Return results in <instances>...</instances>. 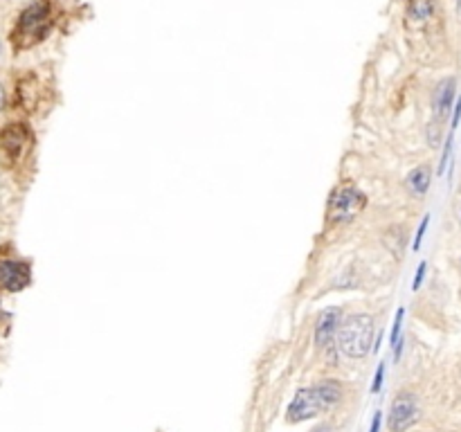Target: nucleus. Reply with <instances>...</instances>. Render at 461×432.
Instances as JSON below:
<instances>
[{
  "instance_id": "nucleus-5",
  "label": "nucleus",
  "mask_w": 461,
  "mask_h": 432,
  "mask_svg": "<svg viewBox=\"0 0 461 432\" xmlns=\"http://www.w3.org/2000/svg\"><path fill=\"white\" fill-rule=\"evenodd\" d=\"M345 313H347L345 307L331 304V307L322 309L318 320H315V329H313L315 347H318L322 353H329V360L331 362L336 360V353H340L338 347H336V336H338L340 325H342Z\"/></svg>"
},
{
  "instance_id": "nucleus-8",
  "label": "nucleus",
  "mask_w": 461,
  "mask_h": 432,
  "mask_svg": "<svg viewBox=\"0 0 461 432\" xmlns=\"http://www.w3.org/2000/svg\"><path fill=\"white\" fill-rule=\"evenodd\" d=\"M457 101V77L455 74H448V77L439 79L432 88L430 97V113L432 120L439 124H446L452 115V108H455Z\"/></svg>"
},
{
  "instance_id": "nucleus-10",
  "label": "nucleus",
  "mask_w": 461,
  "mask_h": 432,
  "mask_svg": "<svg viewBox=\"0 0 461 432\" xmlns=\"http://www.w3.org/2000/svg\"><path fill=\"white\" fill-rule=\"evenodd\" d=\"M432 178H434V172H432L430 163H421V165L412 167L403 181L407 196H412L414 200H423L432 187Z\"/></svg>"
},
{
  "instance_id": "nucleus-16",
  "label": "nucleus",
  "mask_w": 461,
  "mask_h": 432,
  "mask_svg": "<svg viewBox=\"0 0 461 432\" xmlns=\"http://www.w3.org/2000/svg\"><path fill=\"white\" fill-rule=\"evenodd\" d=\"M430 221H432V216H430V214H423L421 223H418L416 232H414V239H412V252H418V250H421V245H423V241H425V234H428Z\"/></svg>"
},
{
  "instance_id": "nucleus-2",
  "label": "nucleus",
  "mask_w": 461,
  "mask_h": 432,
  "mask_svg": "<svg viewBox=\"0 0 461 432\" xmlns=\"http://www.w3.org/2000/svg\"><path fill=\"white\" fill-rule=\"evenodd\" d=\"M52 23H54L52 3L50 0H34L32 5H28L21 12L19 21L14 25L12 32L14 48L28 50L41 43L50 34V30H52Z\"/></svg>"
},
{
  "instance_id": "nucleus-17",
  "label": "nucleus",
  "mask_w": 461,
  "mask_h": 432,
  "mask_svg": "<svg viewBox=\"0 0 461 432\" xmlns=\"http://www.w3.org/2000/svg\"><path fill=\"white\" fill-rule=\"evenodd\" d=\"M425 277H428V261H421V264L416 266V273H414V279H412V293L421 291Z\"/></svg>"
},
{
  "instance_id": "nucleus-26",
  "label": "nucleus",
  "mask_w": 461,
  "mask_h": 432,
  "mask_svg": "<svg viewBox=\"0 0 461 432\" xmlns=\"http://www.w3.org/2000/svg\"><path fill=\"white\" fill-rule=\"evenodd\" d=\"M457 270H459V273H461V257L457 259Z\"/></svg>"
},
{
  "instance_id": "nucleus-18",
  "label": "nucleus",
  "mask_w": 461,
  "mask_h": 432,
  "mask_svg": "<svg viewBox=\"0 0 461 432\" xmlns=\"http://www.w3.org/2000/svg\"><path fill=\"white\" fill-rule=\"evenodd\" d=\"M385 369H387V362L385 360H380L378 362V369H376V374H373V380H371V394H378L380 392V387H382V380H385Z\"/></svg>"
},
{
  "instance_id": "nucleus-25",
  "label": "nucleus",
  "mask_w": 461,
  "mask_h": 432,
  "mask_svg": "<svg viewBox=\"0 0 461 432\" xmlns=\"http://www.w3.org/2000/svg\"><path fill=\"white\" fill-rule=\"evenodd\" d=\"M455 14L461 19V0H455Z\"/></svg>"
},
{
  "instance_id": "nucleus-4",
  "label": "nucleus",
  "mask_w": 461,
  "mask_h": 432,
  "mask_svg": "<svg viewBox=\"0 0 461 432\" xmlns=\"http://www.w3.org/2000/svg\"><path fill=\"white\" fill-rule=\"evenodd\" d=\"M32 144H34V138L28 124H21V122L7 124L5 129L0 131V158H3L5 165L16 167L28 158Z\"/></svg>"
},
{
  "instance_id": "nucleus-11",
  "label": "nucleus",
  "mask_w": 461,
  "mask_h": 432,
  "mask_svg": "<svg viewBox=\"0 0 461 432\" xmlns=\"http://www.w3.org/2000/svg\"><path fill=\"white\" fill-rule=\"evenodd\" d=\"M437 0H407L405 5V25L407 30H418L437 19Z\"/></svg>"
},
{
  "instance_id": "nucleus-19",
  "label": "nucleus",
  "mask_w": 461,
  "mask_h": 432,
  "mask_svg": "<svg viewBox=\"0 0 461 432\" xmlns=\"http://www.w3.org/2000/svg\"><path fill=\"white\" fill-rule=\"evenodd\" d=\"M459 124H461V97H457L455 108H452V115H450V131H452V133H457Z\"/></svg>"
},
{
  "instance_id": "nucleus-13",
  "label": "nucleus",
  "mask_w": 461,
  "mask_h": 432,
  "mask_svg": "<svg viewBox=\"0 0 461 432\" xmlns=\"http://www.w3.org/2000/svg\"><path fill=\"white\" fill-rule=\"evenodd\" d=\"M425 142H428L430 149H439L446 142V126L430 120V124L425 126Z\"/></svg>"
},
{
  "instance_id": "nucleus-12",
  "label": "nucleus",
  "mask_w": 461,
  "mask_h": 432,
  "mask_svg": "<svg viewBox=\"0 0 461 432\" xmlns=\"http://www.w3.org/2000/svg\"><path fill=\"white\" fill-rule=\"evenodd\" d=\"M407 241H409V234H407V227L403 223H391L387 230L380 234L382 248H385L394 259H400L407 252Z\"/></svg>"
},
{
  "instance_id": "nucleus-20",
  "label": "nucleus",
  "mask_w": 461,
  "mask_h": 432,
  "mask_svg": "<svg viewBox=\"0 0 461 432\" xmlns=\"http://www.w3.org/2000/svg\"><path fill=\"white\" fill-rule=\"evenodd\" d=\"M311 432H338V428L333 426V423H329V421H324V423H318Z\"/></svg>"
},
{
  "instance_id": "nucleus-22",
  "label": "nucleus",
  "mask_w": 461,
  "mask_h": 432,
  "mask_svg": "<svg viewBox=\"0 0 461 432\" xmlns=\"http://www.w3.org/2000/svg\"><path fill=\"white\" fill-rule=\"evenodd\" d=\"M380 426H382V414L376 412L373 419H371V426H369V432H380Z\"/></svg>"
},
{
  "instance_id": "nucleus-15",
  "label": "nucleus",
  "mask_w": 461,
  "mask_h": 432,
  "mask_svg": "<svg viewBox=\"0 0 461 432\" xmlns=\"http://www.w3.org/2000/svg\"><path fill=\"white\" fill-rule=\"evenodd\" d=\"M403 322H405V307H398L394 322H391V329H389V347H394L400 340V336H403L400 333L403 331Z\"/></svg>"
},
{
  "instance_id": "nucleus-3",
  "label": "nucleus",
  "mask_w": 461,
  "mask_h": 432,
  "mask_svg": "<svg viewBox=\"0 0 461 432\" xmlns=\"http://www.w3.org/2000/svg\"><path fill=\"white\" fill-rule=\"evenodd\" d=\"M367 194L354 181L338 183L327 203V227H345L367 209Z\"/></svg>"
},
{
  "instance_id": "nucleus-6",
  "label": "nucleus",
  "mask_w": 461,
  "mask_h": 432,
  "mask_svg": "<svg viewBox=\"0 0 461 432\" xmlns=\"http://www.w3.org/2000/svg\"><path fill=\"white\" fill-rule=\"evenodd\" d=\"M324 412H329V408L322 399L318 383H315V385L302 387V389H297L295 392L293 401H290L288 410H286V423L295 426V423L320 417V414H324Z\"/></svg>"
},
{
  "instance_id": "nucleus-9",
  "label": "nucleus",
  "mask_w": 461,
  "mask_h": 432,
  "mask_svg": "<svg viewBox=\"0 0 461 432\" xmlns=\"http://www.w3.org/2000/svg\"><path fill=\"white\" fill-rule=\"evenodd\" d=\"M32 284V264L21 257L0 259V288L10 293H21Z\"/></svg>"
},
{
  "instance_id": "nucleus-14",
  "label": "nucleus",
  "mask_w": 461,
  "mask_h": 432,
  "mask_svg": "<svg viewBox=\"0 0 461 432\" xmlns=\"http://www.w3.org/2000/svg\"><path fill=\"white\" fill-rule=\"evenodd\" d=\"M452 151H455V133L448 131L446 135V142H443L441 147V158H439V165H437V176L441 178L443 174H446V169L450 167L452 163Z\"/></svg>"
},
{
  "instance_id": "nucleus-21",
  "label": "nucleus",
  "mask_w": 461,
  "mask_h": 432,
  "mask_svg": "<svg viewBox=\"0 0 461 432\" xmlns=\"http://www.w3.org/2000/svg\"><path fill=\"white\" fill-rule=\"evenodd\" d=\"M403 349H405V338L400 336V340H398L394 347H391V353H394V360H398V358H400V353H403Z\"/></svg>"
},
{
  "instance_id": "nucleus-24",
  "label": "nucleus",
  "mask_w": 461,
  "mask_h": 432,
  "mask_svg": "<svg viewBox=\"0 0 461 432\" xmlns=\"http://www.w3.org/2000/svg\"><path fill=\"white\" fill-rule=\"evenodd\" d=\"M5 99H7L5 97V88H3V83H0V111L5 108Z\"/></svg>"
},
{
  "instance_id": "nucleus-1",
  "label": "nucleus",
  "mask_w": 461,
  "mask_h": 432,
  "mask_svg": "<svg viewBox=\"0 0 461 432\" xmlns=\"http://www.w3.org/2000/svg\"><path fill=\"white\" fill-rule=\"evenodd\" d=\"M376 342V320L367 311L345 313L342 325L338 329L336 347L338 351L351 360H362L373 351Z\"/></svg>"
},
{
  "instance_id": "nucleus-23",
  "label": "nucleus",
  "mask_w": 461,
  "mask_h": 432,
  "mask_svg": "<svg viewBox=\"0 0 461 432\" xmlns=\"http://www.w3.org/2000/svg\"><path fill=\"white\" fill-rule=\"evenodd\" d=\"M455 221H457V225L461 227V200L455 205Z\"/></svg>"
},
{
  "instance_id": "nucleus-27",
  "label": "nucleus",
  "mask_w": 461,
  "mask_h": 432,
  "mask_svg": "<svg viewBox=\"0 0 461 432\" xmlns=\"http://www.w3.org/2000/svg\"><path fill=\"white\" fill-rule=\"evenodd\" d=\"M0 318H3V311H0Z\"/></svg>"
},
{
  "instance_id": "nucleus-7",
  "label": "nucleus",
  "mask_w": 461,
  "mask_h": 432,
  "mask_svg": "<svg viewBox=\"0 0 461 432\" xmlns=\"http://www.w3.org/2000/svg\"><path fill=\"white\" fill-rule=\"evenodd\" d=\"M418 419H421L418 399L409 392H400L389 405V414H387L389 432H407L412 426H416Z\"/></svg>"
}]
</instances>
